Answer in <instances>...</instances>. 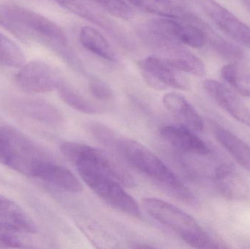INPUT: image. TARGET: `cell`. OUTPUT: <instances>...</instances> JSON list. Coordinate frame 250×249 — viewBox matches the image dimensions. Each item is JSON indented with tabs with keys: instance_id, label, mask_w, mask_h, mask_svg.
<instances>
[{
	"instance_id": "cell-1",
	"label": "cell",
	"mask_w": 250,
	"mask_h": 249,
	"mask_svg": "<svg viewBox=\"0 0 250 249\" xmlns=\"http://www.w3.org/2000/svg\"><path fill=\"white\" fill-rule=\"evenodd\" d=\"M101 144L118 152L134 168L146 175L175 198L191 206L198 201L193 193L151 150L139 142L102 126L96 134Z\"/></svg>"
},
{
	"instance_id": "cell-2",
	"label": "cell",
	"mask_w": 250,
	"mask_h": 249,
	"mask_svg": "<svg viewBox=\"0 0 250 249\" xmlns=\"http://www.w3.org/2000/svg\"><path fill=\"white\" fill-rule=\"evenodd\" d=\"M0 25L25 42H38L57 51L65 49V32L45 16L17 4H0Z\"/></svg>"
},
{
	"instance_id": "cell-3",
	"label": "cell",
	"mask_w": 250,
	"mask_h": 249,
	"mask_svg": "<svg viewBox=\"0 0 250 249\" xmlns=\"http://www.w3.org/2000/svg\"><path fill=\"white\" fill-rule=\"evenodd\" d=\"M146 211L157 222L173 231L191 247L195 249L225 248L211 239L190 215L170 203L154 197L143 200Z\"/></svg>"
},
{
	"instance_id": "cell-4",
	"label": "cell",
	"mask_w": 250,
	"mask_h": 249,
	"mask_svg": "<svg viewBox=\"0 0 250 249\" xmlns=\"http://www.w3.org/2000/svg\"><path fill=\"white\" fill-rule=\"evenodd\" d=\"M51 155L16 129L0 126V162L33 178L38 167Z\"/></svg>"
},
{
	"instance_id": "cell-5",
	"label": "cell",
	"mask_w": 250,
	"mask_h": 249,
	"mask_svg": "<svg viewBox=\"0 0 250 249\" xmlns=\"http://www.w3.org/2000/svg\"><path fill=\"white\" fill-rule=\"evenodd\" d=\"M79 175L101 200L128 216L141 218L139 206L124 190V186L102 171L86 164H76Z\"/></svg>"
},
{
	"instance_id": "cell-6",
	"label": "cell",
	"mask_w": 250,
	"mask_h": 249,
	"mask_svg": "<svg viewBox=\"0 0 250 249\" xmlns=\"http://www.w3.org/2000/svg\"><path fill=\"white\" fill-rule=\"evenodd\" d=\"M60 151L75 165L83 163L96 168L118 181L125 187H133L136 184L133 177L123 164L103 149L77 142L67 141L60 145Z\"/></svg>"
},
{
	"instance_id": "cell-7",
	"label": "cell",
	"mask_w": 250,
	"mask_h": 249,
	"mask_svg": "<svg viewBox=\"0 0 250 249\" xmlns=\"http://www.w3.org/2000/svg\"><path fill=\"white\" fill-rule=\"evenodd\" d=\"M146 26L170 40L193 48L204 46L214 32L207 23L192 13L188 20L164 18L151 20Z\"/></svg>"
},
{
	"instance_id": "cell-8",
	"label": "cell",
	"mask_w": 250,
	"mask_h": 249,
	"mask_svg": "<svg viewBox=\"0 0 250 249\" xmlns=\"http://www.w3.org/2000/svg\"><path fill=\"white\" fill-rule=\"evenodd\" d=\"M146 83L156 90H166L167 88L187 90L189 83L182 72L172 67L164 58L150 56L138 61Z\"/></svg>"
},
{
	"instance_id": "cell-9",
	"label": "cell",
	"mask_w": 250,
	"mask_h": 249,
	"mask_svg": "<svg viewBox=\"0 0 250 249\" xmlns=\"http://www.w3.org/2000/svg\"><path fill=\"white\" fill-rule=\"evenodd\" d=\"M61 80L52 67L40 61L23 64L16 76L17 86L31 94L52 92L57 89Z\"/></svg>"
},
{
	"instance_id": "cell-10",
	"label": "cell",
	"mask_w": 250,
	"mask_h": 249,
	"mask_svg": "<svg viewBox=\"0 0 250 249\" xmlns=\"http://www.w3.org/2000/svg\"><path fill=\"white\" fill-rule=\"evenodd\" d=\"M202 11L232 39L250 49V27L214 0H198Z\"/></svg>"
},
{
	"instance_id": "cell-11",
	"label": "cell",
	"mask_w": 250,
	"mask_h": 249,
	"mask_svg": "<svg viewBox=\"0 0 250 249\" xmlns=\"http://www.w3.org/2000/svg\"><path fill=\"white\" fill-rule=\"evenodd\" d=\"M204 88L217 105L235 119L250 128V109L235 92L211 79L204 82Z\"/></svg>"
},
{
	"instance_id": "cell-12",
	"label": "cell",
	"mask_w": 250,
	"mask_h": 249,
	"mask_svg": "<svg viewBox=\"0 0 250 249\" xmlns=\"http://www.w3.org/2000/svg\"><path fill=\"white\" fill-rule=\"evenodd\" d=\"M12 112L45 125L57 127L63 122L62 114L54 105L37 99H16L9 104Z\"/></svg>"
},
{
	"instance_id": "cell-13",
	"label": "cell",
	"mask_w": 250,
	"mask_h": 249,
	"mask_svg": "<svg viewBox=\"0 0 250 249\" xmlns=\"http://www.w3.org/2000/svg\"><path fill=\"white\" fill-rule=\"evenodd\" d=\"M214 181L220 194L229 200H245L250 195L249 183L230 164H223L215 170Z\"/></svg>"
},
{
	"instance_id": "cell-14",
	"label": "cell",
	"mask_w": 250,
	"mask_h": 249,
	"mask_svg": "<svg viewBox=\"0 0 250 249\" xmlns=\"http://www.w3.org/2000/svg\"><path fill=\"white\" fill-rule=\"evenodd\" d=\"M33 178L70 193H79L83 187L71 171L50 159L42 162L35 172Z\"/></svg>"
},
{
	"instance_id": "cell-15",
	"label": "cell",
	"mask_w": 250,
	"mask_h": 249,
	"mask_svg": "<svg viewBox=\"0 0 250 249\" xmlns=\"http://www.w3.org/2000/svg\"><path fill=\"white\" fill-rule=\"evenodd\" d=\"M160 134L173 147L188 153L208 155L211 153L207 143L193 130L182 125H167L162 128Z\"/></svg>"
},
{
	"instance_id": "cell-16",
	"label": "cell",
	"mask_w": 250,
	"mask_h": 249,
	"mask_svg": "<svg viewBox=\"0 0 250 249\" xmlns=\"http://www.w3.org/2000/svg\"><path fill=\"white\" fill-rule=\"evenodd\" d=\"M163 105L166 109L194 132H203L204 121L198 111L180 94L170 92L164 95Z\"/></svg>"
},
{
	"instance_id": "cell-17",
	"label": "cell",
	"mask_w": 250,
	"mask_h": 249,
	"mask_svg": "<svg viewBox=\"0 0 250 249\" xmlns=\"http://www.w3.org/2000/svg\"><path fill=\"white\" fill-rule=\"evenodd\" d=\"M162 53L166 54V57L163 58L179 71L198 77L205 75L206 67L204 62L197 56L180 48L177 44L170 45Z\"/></svg>"
},
{
	"instance_id": "cell-18",
	"label": "cell",
	"mask_w": 250,
	"mask_h": 249,
	"mask_svg": "<svg viewBox=\"0 0 250 249\" xmlns=\"http://www.w3.org/2000/svg\"><path fill=\"white\" fill-rule=\"evenodd\" d=\"M213 133L217 141L233 156V159L250 172V146L231 132L214 124Z\"/></svg>"
},
{
	"instance_id": "cell-19",
	"label": "cell",
	"mask_w": 250,
	"mask_h": 249,
	"mask_svg": "<svg viewBox=\"0 0 250 249\" xmlns=\"http://www.w3.org/2000/svg\"><path fill=\"white\" fill-rule=\"evenodd\" d=\"M0 221L29 235L38 231L33 219L17 203L1 195H0Z\"/></svg>"
},
{
	"instance_id": "cell-20",
	"label": "cell",
	"mask_w": 250,
	"mask_h": 249,
	"mask_svg": "<svg viewBox=\"0 0 250 249\" xmlns=\"http://www.w3.org/2000/svg\"><path fill=\"white\" fill-rule=\"evenodd\" d=\"M79 39L85 48L101 58L117 61V56L106 38L95 28L83 26L79 32Z\"/></svg>"
},
{
	"instance_id": "cell-21",
	"label": "cell",
	"mask_w": 250,
	"mask_h": 249,
	"mask_svg": "<svg viewBox=\"0 0 250 249\" xmlns=\"http://www.w3.org/2000/svg\"><path fill=\"white\" fill-rule=\"evenodd\" d=\"M130 1L143 11L166 19L185 20L189 13L172 0H130Z\"/></svg>"
},
{
	"instance_id": "cell-22",
	"label": "cell",
	"mask_w": 250,
	"mask_h": 249,
	"mask_svg": "<svg viewBox=\"0 0 250 249\" xmlns=\"http://www.w3.org/2000/svg\"><path fill=\"white\" fill-rule=\"evenodd\" d=\"M57 90L62 100L70 108L82 114L95 115L103 114V108L86 99L70 85L61 80Z\"/></svg>"
},
{
	"instance_id": "cell-23",
	"label": "cell",
	"mask_w": 250,
	"mask_h": 249,
	"mask_svg": "<svg viewBox=\"0 0 250 249\" xmlns=\"http://www.w3.org/2000/svg\"><path fill=\"white\" fill-rule=\"evenodd\" d=\"M222 78L236 93L250 97V71L237 64L224 66L220 71Z\"/></svg>"
},
{
	"instance_id": "cell-24",
	"label": "cell",
	"mask_w": 250,
	"mask_h": 249,
	"mask_svg": "<svg viewBox=\"0 0 250 249\" xmlns=\"http://www.w3.org/2000/svg\"><path fill=\"white\" fill-rule=\"evenodd\" d=\"M25 62L26 57L21 49L0 32V65L17 68Z\"/></svg>"
},
{
	"instance_id": "cell-25",
	"label": "cell",
	"mask_w": 250,
	"mask_h": 249,
	"mask_svg": "<svg viewBox=\"0 0 250 249\" xmlns=\"http://www.w3.org/2000/svg\"><path fill=\"white\" fill-rule=\"evenodd\" d=\"M27 235L29 234L0 221V248H31Z\"/></svg>"
},
{
	"instance_id": "cell-26",
	"label": "cell",
	"mask_w": 250,
	"mask_h": 249,
	"mask_svg": "<svg viewBox=\"0 0 250 249\" xmlns=\"http://www.w3.org/2000/svg\"><path fill=\"white\" fill-rule=\"evenodd\" d=\"M111 16L119 19L129 20L134 16V12L124 0H93Z\"/></svg>"
},
{
	"instance_id": "cell-27",
	"label": "cell",
	"mask_w": 250,
	"mask_h": 249,
	"mask_svg": "<svg viewBox=\"0 0 250 249\" xmlns=\"http://www.w3.org/2000/svg\"><path fill=\"white\" fill-rule=\"evenodd\" d=\"M89 89L92 96L103 102H108L114 97V92L108 84L100 79L91 78L89 83Z\"/></svg>"
},
{
	"instance_id": "cell-28",
	"label": "cell",
	"mask_w": 250,
	"mask_h": 249,
	"mask_svg": "<svg viewBox=\"0 0 250 249\" xmlns=\"http://www.w3.org/2000/svg\"><path fill=\"white\" fill-rule=\"evenodd\" d=\"M242 2L243 3L245 8H246L248 11L250 13V0H242Z\"/></svg>"
}]
</instances>
